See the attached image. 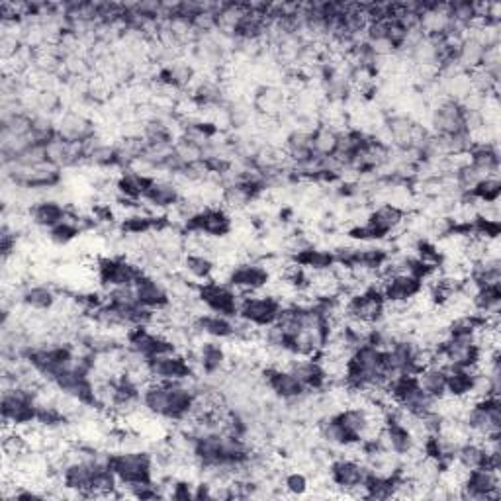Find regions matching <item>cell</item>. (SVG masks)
<instances>
[{
    "mask_svg": "<svg viewBox=\"0 0 501 501\" xmlns=\"http://www.w3.org/2000/svg\"><path fill=\"white\" fill-rule=\"evenodd\" d=\"M462 421L467 423L470 438L474 441H490L501 435V403L499 396H487L470 401Z\"/></svg>",
    "mask_w": 501,
    "mask_h": 501,
    "instance_id": "obj_1",
    "label": "cell"
},
{
    "mask_svg": "<svg viewBox=\"0 0 501 501\" xmlns=\"http://www.w3.org/2000/svg\"><path fill=\"white\" fill-rule=\"evenodd\" d=\"M110 468L118 476L120 484H140L153 482L155 460L149 448L143 450H118L110 452Z\"/></svg>",
    "mask_w": 501,
    "mask_h": 501,
    "instance_id": "obj_2",
    "label": "cell"
},
{
    "mask_svg": "<svg viewBox=\"0 0 501 501\" xmlns=\"http://www.w3.org/2000/svg\"><path fill=\"white\" fill-rule=\"evenodd\" d=\"M427 128L435 136H460L467 131V110L462 108L460 102L447 99H438L429 104V120H427Z\"/></svg>",
    "mask_w": 501,
    "mask_h": 501,
    "instance_id": "obj_3",
    "label": "cell"
},
{
    "mask_svg": "<svg viewBox=\"0 0 501 501\" xmlns=\"http://www.w3.org/2000/svg\"><path fill=\"white\" fill-rule=\"evenodd\" d=\"M284 303L276 300L268 292H255V294H247L241 298L239 305V317L255 327H268L276 323L280 312H283Z\"/></svg>",
    "mask_w": 501,
    "mask_h": 501,
    "instance_id": "obj_4",
    "label": "cell"
},
{
    "mask_svg": "<svg viewBox=\"0 0 501 501\" xmlns=\"http://www.w3.org/2000/svg\"><path fill=\"white\" fill-rule=\"evenodd\" d=\"M241 294L237 290L231 288L227 283H216V280H207V283L198 286V300L204 303V308L217 315L237 317Z\"/></svg>",
    "mask_w": 501,
    "mask_h": 501,
    "instance_id": "obj_5",
    "label": "cell"
},
{
    "mask_svg": "<svg viewBox=\"0 0 501 501\" xmlns=\"http://www.w3.org/2000/svg\"><path fill=\"white\" fill-rule=\"evenodd\" d=\"M55 133L65 141L71 143H89L96 138L99 128H96L94 120L84 114L82 110H61L55 116Z\"/></svg>",
    "mask_w": 501,
    "mask_h": 501,
    "instance_id": "obj_6",
    "label": "cell"
},
{
    "mask_svg": "<svg viewBox=\"0 0 501 501\" xmlns=\"http://www.w3.org/2000/svg\"><path fill=\"white\" fill-rule=\"evenodd\" d=\"M268 283H271V273L266 271V266L263 265L261 259L259 261L247 259L234 265L227 278V284L234 290H237L241 296L263 292L268 286Z\"/></svg>",
    "mask_w": 501,
    "mask_h": 501,
    "instance_id": "obj_7",
    "label": "cell"
},
{
    "mask_svg": "<svg viewBox=\"0 0 501 501\" xmlns=\"http://www.w3.org/2000/svg\"><path fill=\"white\" fill-rule=\"evenodd\" d=\"M148 362L151 378L157 382H187L194 376L190 359L178 351L159 354Z\"/></svg>",
    "mask_w": 501,
    "mask_h": 501,
    "instance_id": "obj_8",
    "label": "cell"
},
{
    "mask_svg": "<svg viewBox=\"0 0 501 501\" xmlns=\"http://www.w3.org/2000/svg\"><path fill=\"white\" fill-rule=\"evenodd\" d=\"M499 496H501L499 472L486 467L470 470L460 487V499L487 501V499H497Z\"/></svg>",
    "mask_w": 501,
    "mask_h": 501,
    "instance_id": "obj_9",
    "label": "cell"
},
{
    "mask_svg": "<svg viewBox=\"0 0 501 501\" xmlns=\"http://www.w3.org/2000/svg\"><path fill=\"white\" fill-rule=\"evenodd\" d=\"M263 382L268 392L284 403L296 401L308 394V390L303 388V384L298 381V376L290 369H276V366L263 369Z\"/></svg>",
    "mask_w": 501,
    "mask_h": 501,
    "instance_id": "obj_10",
    "label": "cell"
},
{
    "mask_svg": "<svg viewBox=\"0 0 501 501\" xmlns=\"http://www.w3.org/2000/svg\"><path fill=\"white\" fill-rule=\"evenodd\" d=\"M133 290H136V298L140 305L145 310L161 312V310H167L170 302H173L170 300L169 288L165 284V278L143 275L138 283L133 284Z\"/></svg>",
    "mask_w": 501,
    "mask_h": 501,
    "instance_id": "obj_11",
    "label": "cell"
},
{
    "mask_svg": "<svg viewBox=\"0 0 501 501\" xmlns=\"http://www.w3.org/2000/svg\"><path fill=\"white\" fill-rule=\"evenodd\" d=\"M423 290V283L413 275H392L382 278L381 292L388 303H408Z\"/></svg>",
    "mask_w": 501,
    "mask_h": 501,
    "instance_id": "obj_12",
    "label": "cell"
},
{
    "mask_svg": "<svg viewBox=\"0 0 501 501\" xmlns=\"http://www.w3.org/2000/svg\"><path fill=\"white\" fill-rule=\"evenodd\" d=\"M69 210H71V206H67L65 202H61L52 197H45L30 207L28 216H30L32 227L47 231L63 222V219L69 216Z\"/></svg>",
    "mask_w": 501,
    "mask_h": 501,
    "instance_id": "obj_13",
    "label": "cell"
},
{
    "mask_svg": "<svg viewBox=\"0 0 501 501\" xmlns=\"http://www.w3.org/2000/svg\"><path fill=\"white\" fill-rule=\"evenodd\" d=\"M59 296L61 292L53 284L30 283V284H24L22 288L20 303L30 312L50 313L55 308V303L59 302Z\"/></svg>",
    "mask_w": 501,
    "mask_h": 501,
    "instance_id": "obj_14",
    "label": "cell"
},
{
    "mask_svg": "<svg viewBox=\"0 0 501 501\" xmlns=\"http://www.w3.org/2000/svg\"><path fill=\"white\" fill-rule=\"evenodd\" d=\"M288 369L298 376V381L303 384L308 392H322L327 386V376L323 366L317 357H296L292 359Z\"/></svg>",
    "mask_w": 501,
    "mask_h": 501,
    "instance_id": "obj_15",
    "label": "cell"
},
{
    "mask_svg": "<svg viewBox=\"0 0 501 501\" xmlns=\"http://www.w3.org/2000/svg\"><path fill=\"white\" fill-rule=\"evenodd\" d=\"M178 268H180L182 276L190 280L192 284L200 286V284L207 283V280H212L216 261L206 253H185Z\"/></svg>",
    "mask_w": 501,
    "mask_h": 501,
    "instance_id": "obj_16",
    "label": "cell"
},
{
    "mask_svg": "<svg viewBox=\"0 0 501 501\" xmlns=\"http://www.w3.org/2000/svg\"><path fill=\"white\" fill-rule=\"evenodd\" d=\"M415 376H418L419 388L433 400H441L447 396V371L441 369V366H425Z\"/></svg>",
    "mask_w": 501,
    "mask_h": 501,
    "instance_id": "obj_17",
    "label": "cell"
},
{
    "mask_svg": "<svg viewBox=\"0 0 501 501\" xmlns=\"http://www.w3.org/2000/svg\"><path fill=\"white\" fill-rule=\"evenodd\" d=\"M341 133L325 124H317V128L312 131V151L315 157L325 159L333 157L337 151Z\"/></svg>",
    "mask_w": 501,
    "mask_h": 501,
    "instance_id": "obj_18",
    "label": "cell"
},
{
    "mask_svg": "<svg viewBox=\"0 0 501 501\" xmlns=\"http://www.w3.org/2000/svg\"><path fill=\"white\" fill-rule=\"evenodd\" d=\"M476 371L472 369H447V394L467 400L472 394Z\"/></svg>",
    "mask_w": 501,
    "mask_h": 501,
    "instance_id": "obj_19",
    "label": "cell"
},
{
    "mask_svg": "<svg viewBox=\"0 0 501 501\" xmlns=\"http://www.w3.org/2000/svg\"><path fill=\"white\" fill-rule=\"evenodd\" d=\"M486 457H487V452H486L484 443L470 438V441H467L457 448L455 462L460 464L464 470L470 472L474 468H482L486 464Z\"/></svg>",
    "mask_w": 501,
    "mask_h": 501,
    "instance_id": "obj_20",
    "label": "cell"
},
{
    "mask_svg": "<svg viewBox=\"0 0 501 501\" xmlns=\"http://www.w3.org/2000/svg\"><path fill=\"white\" fill-rule=\"evenodd\" d=\"M470 197L482 204V206H487V204H497L499 202V197H501V182H499V177H486L482 178L478 185L474 187V190L470 192Z\"/></svg>",
    "mask_w": 501,
    "mask_h": 501,
    "instance_id": "obj_21",
    "label": "cell"
},
{
    "mask_svg": "<svg viewBox=\"0 0 501 501\" xmlns=\"http://www.w3.org/2000/svg\"><path fill=\"white\" fill-rule=\"evenodd\" d=\"M280 486L284 487V492L288 496H294V497H302L310 492V476L308 472L303 470H292V472H284L283 474V482H280Z\"/></svg>",
    "mask_w": 501,
    "mask_h": 501,
    "instance_id": "obj_22",
    "label": "cell"
}]
</instances>
